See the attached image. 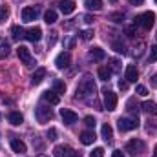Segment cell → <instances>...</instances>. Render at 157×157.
<instances>
[{
  "label": "cell",
  "mask_w": 157,
  "mask_h": 157,
  "mask_svg": "<svg viewBox=\"0 0 157 157\" xmlns=\"http://www.w3.org/2000/svg\"><path fill=\"white\" fill-rule=\"evenodd\" d=\"M95 91H97V88H95L93 78L90 75H86V77L80 78V82H78L77 90H75V97L78 101H86L90 97H95Z\"/></svg>",
  "instance_id": "6da1fadb"
},
{
  "label": "cell",
  "mask_w": 157,
  "mask_h": 157,
  "mask_svg": "<svg viewBox=\"0 0 157 157\" xmlns=\"http://www.w3.org/2000/svg\"><path fill=\"white\" fill-rule=\"evenodd\" d=\"M154 22H155V13H152V11H146V13L135 17V20H133V24L143 28V29H152Z\"/></svg>",
  "instance_id": "7a4b0ae2"
},
{
  "label": "cell",
  "mask_w": 157,
  "mask_h": 157,
  "mask_svg": "<svg viewBox=\"0 0 157 157\" xmlns=\"http://www.w3.org/2000/svg\"><path fill=\"white\" fill-rule=\"evenodd\" d=\"M35 119L39 121L40 124L49 122V121L53 119V112H51V108H48V106H44V104H39V106L35 108Z\"/></svg>",
  "instance_id": "3957f363"
},
{
  "label": "cell",
  "mask_w": 157,
  "mask_h": 157,
  "mask_svg": "<svg viewBox=\"0 0 157 157\" xmlns=\"http://www.w3.org/2000/svg\"><path fill=\"white\" fill-rule=\"evenodd\" d=\"M144 143L141 141V139H132V141H128L126 143V146H124V150L130 154V155H137V154H143L144 152Z\"/></svg>",
  "instance_id": "277c9868"
},
{
  "label": "cell",
  "mask_w": 157,
  "mask_h": 157,
  "mask_svg": "<svg viewBox=\"0 0 157 157\" xmlns=\"http://www.w3.org/2000/svg\"><path fill=\"white\" fill-rule=\"evenodd\" d=\"M39 15H40L39 6H28V7L22 9V20L24 22H33V20L39 18Z\"/></svg>",
  "instance_id": "5b68a950"
},
{
  "label": "cell",
  "mask_w": 157,
  "mask_h": 157,
  "mask_svg": "<svg viewBox=\"0 0 157 157\" xmlns=\"http://www.w3.org/2000/svg\"><path fill=\"white\" fill-rule=\"evenodd\" d=\"M17 55H18V59H20V62H22L24 66H33V64H35V60H33V57H31V51H29L26 46H18V48H17Z\"/></svg>",
  "instance_id": "8992f818"
},
{
  "label": "cell",
  "mask_w": 157,
  "mask_h": 157,
  "mask_svg": "<svg viewBox=\"0 0 157 157\" xmlns=\"http://www.w3.org/2000/svg\"><path fill=\"white\" fill-rule=\"evenodd\" d=\"M139 126V121L137 119H126V117H121L117 121V128L121 132H132Z\"/></svg>",
  "instance_id": "52a82bcc"
},
{
  "label": "cell",
  "mask_w": 157,
  "mask_h": 157,
  "mask_svg": "<svg viewBox=\"0 0 157 157\" xmlns=\"http://www.w3.org/2000/svg\"><path fill=\"white\" fill-rule=\"evenodd\" d=\"M104 108L108 112H113L117 108V93H113L110 90H104Z\"/></svg>",
  "instance_id": "ba28073f"
},
{
  "label": "cell",
  "mask_w": 157,
  "mask_h": 157,
  "mask_svg": "<svg viewBox=\"0 0 157 157\" xmlns=\"http://www.w3.org/2000/svg\"><path fill=\"white\" fill-rule=\"evenodd\" d=\"M60 117L64 121V124H75L78 121V115L73 112V110H68V108H62L60 110Z\"/></svg>",
  "instance_id": "9c48e42d"
},
{
  "label": "cell",
  "mask_w": 157,
  "mask_h": 157,
  "mask_svg": "<svg viewBox=\"0 0 157 157\" xmlns=\"http://www.w3.org/2000/svg\"><path fill=\"white\" fill-rule=\"evenodd\" d=\"M70 62H71V57H70V53H68V51L59 53V55H57V59H55V64H57V68H59V70L68 68V66H70Z\"/></svg>",
  "instance_id": "30bf717a"
},
{
  "label": "cell",
  "mask_w": 157,
  "mask_h": 157,
  "mask_svg": "<svg viewBox=\"0 0 157 157\" xmlns=\"http://www.w3.org/2000/svg\"><path fill=\"white\" fill-rule=\"evenodd\" d=\"M124 78H126L128 82H137V78H139L137 66H133V64H128V66H126V71H124Z\"/></svg>",
  "instance_id": "8fae6325"
},
{
  "label": "cell",
  "mask_w": 157,
  "mask_h": 157,
  "mask_svg": "<svg viewBox=\"0 0 157 157\" xmlns=\"http://www.w3.org/2000/svg\"><path fill=\"white\" fill-rule=\"evenodd\" d=\"M104 57H106V53H104V49H102V48H91V49H90V53H88V59H90V60H93V62L104 60Z\"/></svg>",
  "instance_id": "7c38bea8"
},
{
  "label": "cell",
  "mask_w": 157,
  "mask_h": 157,
  "mask_svg": "<svg viewBox=\"0 0 157 157\" xmlns=\"http://www.w3.org/2000/svg\"><path fill=\"white\" fill-rule=\"evenodd\" d=\"M71 154H73V150L70 146H66V144H59V146L53 148V155L55 157H71Z\"/></svg>",
  "instance_id": "4fadbf2b"
},
{
  "label": "cell",
  "mask_w": 157,
  "mask_h": 157,
  "mask_svg": "<svg viewBox=\"0 0 157 157\" xmlns=\"http://www.w3.org/2000/svg\"><path fill=\"white\" fill-rule=\"evenodd\" d=\"M59 7H60V11L64 15H71L75 11V2L73 0H60L59 2Z\"/></svg>",
  "instance_id": "5bb4252c"
},
{
  "label": "cell",
  "mask_w": 157,
  "mask_h": 157,
  "mask_svg": "<svg viewBox=\"0 0 157 157\" xmlns=\"http://www.w3.org/2000/svg\"><path fill=\"white\" fill-rule=\"evenodd\" d=\"M26 39L29 40V42H39L42 39V29L40 28H31V29H28L26 31Z\"/></svg>",
  "instance_id": "9a60e30c"
},
{
  "label": "cell",
  "mask_w": 157,
  "mask_h": 157,
  "mask_svg": "<svg viewBox=\"0 0 157 157\" xmlns=\"http://www.w3.org/2000/svg\"><path fill=\"white\" fill-rule=\"evenodd\" d=\"M42 99H44L46 102H49V104H59V102H60V97H59L53 90L44 91V93H42Z\"/></svg>",
  "instance_id": "2e32d148"
},
{
  "label": "cell",
  "mask_w": 157,
  "mask_h": 157,
  "mask_svg": "<svg viewBox=\"0 0 157 157\" xmlns=\"http://www.w3.org/2000/svg\"><path fill=\"white\" fill-rule=\"evenodd\" d=\"M46 77V68H39V70H35V73L31 75V84L33 86H39L40 82L44 80Z\"/></svg>",
  "instance_id": "e0dca14e"
},
{
  "label": "cell",
  "mask_w": 157,
  "mask_h": 157,
  "mask_svg": "<svg viewBox=\"0 0 157 157\" xmlns=\"http://www.w3.org/2000/svg\"><path fill=\"white\" fill-rule=\"evenodd\" d=\"M95 139H97V137H95V133H93L91 130H88V132H82V133H80V143H82V144H86V146H88V144H93V141H95Z\"/></svg>",
  "instance_id": "ac0fdd59"
},
{
  "label": "cell",
  "mask_w": 157,
  "mask_h": 157,
  "mask_svg": "<svg viewBox=\"0 0 157 157\" xmlns=\"http://www.w3.org/2000/svg\"><path fill=\"white\" fill-rule=\"evenodd\" d=\"M7 121H9L13 126H20V124L24 122V117H22V113H18V112H11V113L7 115Z\"/></svg>",
  "instance_id": "d6986e66"
},
{
  "label": "cell",
  "mask_w": 157,
  "mask_h": 157,
  "mask_svg": "<svg viewBox=\"0 0 157 157\" xmlns=\"http://www.w3.org/2000/svg\"><path fill=\"white\" fill-rule=\"evenodd\" d=\"M11 148H13L15 154H26V144L20 139H13L11 141Z\"/></svg>",
  "instance_id": "ffe728a7"
},
{
  "label": "cell",
  "mask_w": 157,
  "mask_h": 157,
  "mask_svg": "<svg viewBox=\"0 0 157 157\" xmlns=\"http://www.w3.org/2000/svg\"><path fill=\"white\" fill-rule=\"evenodd\" d=\"M53 91H55L57 95H62V93H66V84H64L60 78H55V80H53Z\"/></svg>",
  "instance_id": "44dd1931"
},
{
  "label": "cell",
  "mask_w": 157,
  "mask_h": 157,
  "mask_svg": "<svg viewBox=\"0 0 157 157\" xmlns=\"http://www.w3.org/2000/svg\"><path fill=\"white\" fill-rule=\"evenodd\" d=\"M101 133H102V139H104V141H112V137H113V130H112L110 124H102Z\"/></svg>",
  "instance_id": "7402d4cb"
},
{
  "label": "cell",
  "mask_w": 157,
  "mask_h": 157,
  "mask_svg": "<svg viewBox=\"0 0 157 157\" xmlns=\"http://www.w3.org/2000/svg\"><path fill=\"white\" fill-rule=\"evenodd\" d=\"M44 20H46V24H55L57 22V11L55 9H48L44 13Z\"/></svg>",
  "instance_id": "603a6c76"
},
{
  "label": "cell",
  "mask_w": 157,
  "mask_h": 157,
  "mask_svg": "<svg viewBox=\"0 0 157 157\" xmlns=\"http://www.w3.org/2000/svg\"><path fill=\"white\" fill-rule=\"evenodd\" d=\"M112 73H113V71H112L108 66H101V68H99V78H101V80H110Z\"/></svg>",
  "instance_id": "cb8c5ba5"
},
{
  "label": "cell",
  "mask_w": 157,
  "mask_h": 157,
  "mask_svg": "<svg viewBox=\"0 0 157 157\" xmlns=\"http://www.w3.org/2000/svg\"><path fill=\"white\" fill-rule=\"evenodd\" d=\"M143 110H144L146 113H150V115H157V104L152 102V101H146V102L143 104Z\"/></svg>",
  "instance_id": "d4e9b609"
},
{
  "label": "cell",
  "mask_w": 157,
  "mask_h": 157,
  "mask_svg": "<svg viewBox=\"0 0 157 157\" xmlns=\"http://www.w3.org/2000/svg\"><path fill=\"white\" fill-rule=\"evenodd\" d=\"M86 7L91 11H101L102 9V0H86Z\"/></svg>",
  "instance_id": "484cf974"
},
{
  "label": "cell",
  "mask_w": 157,
  "mask_h": 157,
  "mask_svg": "<svg viewBox=\"0 0 157 157\" xmlns=\"http://www.w3.org/2000/svg\"><path fill=\"white\" fill-rule=\"evenodd\" d=\"M11 33H13V39H15V40H18V39H26V29H22L20 26H13Z\"/></svg>",
  "instance_id": "4316f807"
},
{
  "label": "cell",
  "mask_w": 157,
  "mask_h": 157,
  "mask_svg": "<svg viewBox=\"0 0 157 157\" xmlns=\"http://www.w3.org/2000/svg\"><path fill=\"white\" fill-rule=\"evenodd\" d=\"M139 108H141V106H139V104L135 106V101H133V99H130V101H128V112H130V113L139 115Z\"/></svg>",
  "instance_id": "83f0119b"
},
{
  "label": "cell",
  "mask_w": 157,
  "mask_h": 157,
  "mask_svg": "<svg viewBox=\"0 0 157 157\" xmlns=\"http://www.w3.org/2000/svg\"><path fill=\"white\" fill-rule=\"evenodd\" d=\"M112 48H113V49H115L117 53H122V55L126 53V46H124L122 42H117V40H115V42L112 44Z\"/></svg>",
  "instance_id": "f1b7e54d"
},
{
  "label": "cell",
  "mask_w": 157,
  "mask_h": 157,
  "mask_svg": "<svg viewBox=\"0 0 157 157\" xmlns=\"http://www.w3.org/2000/svg\"><path fill=\"white\" fill-rule=\"evenodd\" d=\"M112 71H119L121 70V62H119L117 59H110V66H108Z\"/></svg>",
  "instance_id": "f546056e"
},
{
  "label": "cell",
  "mask_w": 157,
  "mask_h": 157,
  "mask_svg": "<svg viewBox=\"0 0 157 157\" xmlns=\"http://www.w3.org/2000/svg\"><path fill=\"white\" fill-rule=\"evenodd\" d=\"M84 124H86V126H88L90 130H93V128H95V124H97V121L91 117V115H88V117L84 119Z\"/></svg>",
  "instance_id": "4dcf8cb0"
},
{
  "label": "cell",
  "mask_w": 157,
  "mask_h": 157,
  "mask_svg": "<svg viewBox=\"0 0 157 157\" xmlns=\"http://www.w3.org/2000/svg\"><path fill=\"white\" fill-rule=\"evenodd\" d=\"M9 18V9L7 7H0V22H6Z\"/></svg>",
  "instance_id": "1f68e13d"
},
{
  "label": "cell",
  "mask_w": 157,
  "mask_h": 157,
  "mask_svg": "<svg viewBox=\"0 0 157 157\" xmlns=\"http://www.w3.org/2000/svg\"><path fill=\"white\" fill-rule=\"evenodd\" d=\"M148 60H150V62H155V60H157V46H152V48H150Z\"/></svg>",
  "instance_id": "d6a6232c"
},
{
  "label": "cell",
  "mask_w": 157,
  "mask_h": 157,
  "mask_svg": "<svg viewBox=\"0 0 157 157\" xmlns=\"http://www.w3.org/2000/svg\"><path fill=\"white\" fill-rule=\"evenodd\" d=\"M93 37V29H84V31H80V39L82 40H90Z\"/></svg>",
  "instance_id": "836d02e7"
},
{
  "label": "cell",
  "mask_w": 157,
  "mask_h": 157,
  "mask_svg": "<svg viewBox=\"0 0 157 157\" xmlns=\"http://www.w3.org/2000/svg\"><path fill=\"white\" fill-rule=\"evenodd\" d=\"M135 93H137V95H141V97H146V95H148V90H146V86L139 84V86H137V90H135Z\"/></svg>",
  "instance_id": "e575fe53"
},
{
  "label": "cell",
  "mask_w": 157,
  "mask_h": 157,
  "mask_svg": "<svg viewBox=\"0 0 157 157\" xmlns=\"http://www.w3.org/2000/svg\"><path fill=\"white\" fill-rule=\"evenodd\" d=\"M7 53H9V46L4 42V44H0V59H4V57H7Z\"/></svg>",
  "instance_id": "d590c367"
},
{
  "label": "cell",
  "mask_w": 157,
  "mask_h": 157,
  "mask_svg": "<svg viewBox=\"0 0 157 157\" xmlns=\"http://www.w3.org/2000/svg\"><path fill=\"white\" fill-rule=\"evenodd\" d=\"M122 18H124L122 13H112L110 15V20H113V22H122Z\"/></svg>",
  "instance_id": "8d00e7d4"
},
{
  "label": "cell",
  "mask_w": 157,
  "mask_h": 157,
  "mask_svg": "<svg viewBox=\"0 0 157 157\" xmlns=\"http://www.w3.org/2000/svg\"><path fill=\"white\" fill-rule=\"evenodd\" d=\"M90 157H104V148H95V150L90 154Z\"/></svg>",
  "instance_id": "74e56055"
},
{
  "label": "cell",
  "mask_w": 157,
  "mask_h": 157,
  "mask_svg": "<svg viewBox=\"0 0 157 157\" xmlns=\"http://www.w3.org/2000/svg\"><path fill=\"white\" fill-rule=\"evenodd\" d=\"M48 139H49V141H55V139H57V130H55V128H49V130H48Z\"/></svg>",
  "instance_id": "f35d334b"
},
{
  "label": "cell",
  "mask_w": 157,
  "mask_h": 157,
  "mask_svg": "<svg viewBox=\"0 0 157 157\" xmlns=\"http://www.w3.org/2000/svg\"><path fill=\"white\" fill-rule=\"evenodd\" d=\"M119 88H121L122 91H126V90H128V80H122V78H121V80H119Z\"/></svg>",
  "instance_id": "ab89813d"
},
{
  "label": "cell",
  "mask_w": 157,
  "mask_h": 157,
  "mask_svg": "<svg viewBox=\"0 0 157 157\" xmlns=\"http://www.w3.org/2000/svg\"><path fill=\"white\" fill-rule=\"evenodd\" d=\"M49 35H51V37L48 39V44H49V46H53V44H55V40H57V33H49Z\"/></svg>",
  "instance_id": "60d3db41"
},
{
  "label": "cell",
  "mask_w": 157,
  "mask_h": 157,
  "mask_svg": "<svg viewBox=\"0 0 157 157\" xmlns=\"http://www.w3.org/2000/svg\"><path fill=\"white\" fill-rule=\"evenodd\" d=\"M126 35H128V37H133V35H135V29H133L132 26H130V28H126Z\"/></svg>",
  "instance_id": "b9f144b4"
},
{
  "label": "cell",
  "mask_w": 157,
  "mask_h": 157,
  "mask_svg": "<svg viewBox=\"0 0 157 157\" xmlns=\"http://www.w3.org/2000/svg\"><path fill=\"white\" fill-rule=\"evenodd\" d=\"M82 20H84L86 24H91V22H93V18H91L90 15H84V17H82Z\"/></svg>",
  "instance_id": "7bdbcfd3"
},
{
  "label": "cell",
  "mask_w": 157,
  "mask_h": 157,
  "mask_svg": "<svg viewBox=\"0 0 157 157\" xmlns=\"http://www.w3.org/2000/svg\"><path fill=\"white\" fill-rule=\"evenodd\" d=\"M73 44H75V40H73V39H68V40H66V48H73Z\"/></svg>",
  "instance_id": "ee69618b"
},
{
  "label": "cell",
  "mask_w": 157,
  "mask_h": 157,
  "mask_svg": "<svg viewBox=\"0 0 157 157\" xmlns=\"http://www.w3.org/2000/svg\"><path fill=\"white\" fill-rule=\"evenodd\" d=\"M112 157H124V154H122L121 150H115V152L112 154Z\"/></svg>",
  "instance_id": "f6af8a7d"
},
{
  "label": "cell",
  "mask_w": 157,
  "mask_h": 157,
  "mask_svg": "<svg viewBox=\"0 0 157 157\" xmlns=\"http://www.w3.org/2000/svg\"><path fill=\"white\" fill-rule=\"evenodd\" d=\"M128 2H130V4H133V6H141L144 0H128Z\"/></svg>",
  "instance_id": "bcb514c9"
},
{
  "label": "cell",
  "mask_w": 157,
  "mask_h": 157,
  "mask_svg": "<svg viewBox=\"0 0 157 157\" xmlns=\"http://www.w3.org/2000/svg\"><path fill=\"white\" fill-rule=\"evenodd\" d=\"M152 86H155V88H157V75L152 77Z\"/></svg>",
  "instance_id": "7dc6e473"
},
{
  "label": "cell",
  "mask_w": 157,
  "mask_h": 157,
  "mask_svg": "<svg viewBox=\"0 0 157 157\" xmlns=\"http://www.w3.org/2000/svg\"><path fill=\"white\" fill-rule=\"evenodd\" d=\"M71 157H80V155H78V152H73V154H71Z\"/></svg>",
  "instance_id": "c3c4849f"
},
{
  "label": "cell",
  "mask_w": 157,
  "mask_h": 157,
  "mask_svg": "<svg viewBox=\"0 0 157 157\" xmlns=\"http://www.w3.org/2000/svg\"><path fill=\"white\" fill-rule=\"evenodd\" d=\"M152 157H157V146L154 148V155H152Z\"/></svg>",
  "instance_id": "681fc988"
},
{
  "label": "cell",
  "mask_w": 157,
  "mask_h": 157,
  "mask_svg": "<svg viewBox=\"0 0 157 157\" xmlns=\"http://www.w3.org/2000/svg\"><path fill=\"white\" fill-rule=\"evenodd\" d=\"M110 2H112V4H115V2H117V0H110Z\"/></svg>",
  "instance_id": "f907efd6"
},
{
  "label": "cell",
  "mask_w": 157,
  "mask_h": 157,
  "mask_svg": "<svg viewBox=\"0 0 157 157\" xmlns=\"http://www.w3.org/2000/svg\"><path fill=\"white\" fill-rule=\"evenodd\" d=\"M39 157H48V155H39Z\"/></svg>",
  "instance_id": "816d5d0a"
},
{
  "label": "cell",
  "mask_w": 157,
  "mask_h": 157,
  "mask_svg": "<svg viewBox=\"0 0 157 157\" xmlns=\"http://www.w3.org/2000/svg\"><path fill=\"white\" fill-rule=\"evenodd\" d=\"M155 2H157V0H155Z\"/></svg>",
  "instance_id": "f5cc1de1"
}]
</instances>
